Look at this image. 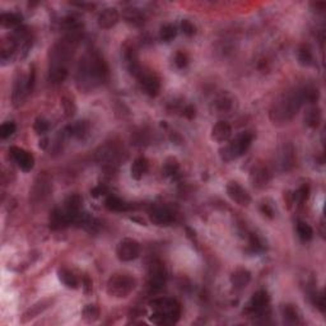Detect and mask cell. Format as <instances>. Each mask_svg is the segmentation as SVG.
<instances>
[{"label":"cell","instance_id":"7bdbcfd3","mask_svg":"<svg viewBox=\"0 0 326 326\" xmlns=\"http://www.w3.org/2000/svg\"><path fill=\"white\" fill-rule=\"evenodd\" d=\"M106 191H107V187L105 186V185H98V186L93 187L91 194H92V196H95V198H98V196L106 194Z\"/></svg>","mask_w":326,"mask_h":326},{"label":"cell","instance_id":"5b68a950","mask_svg":"<svg viewBox=\"0 0 326 326\" xmlns=\"http://www.w3.org/2000/svg\"><path fill=\"white\" fill-rule=\"evenodd\" d=\"M254 135L251 133H241L240 135L234 138L228 146L220 149V157L225 162L233 161L236 158L241 157L245 152L251 146Z\"/></svg>","mask_w":326,"mask_h":326},{"label":"cell","instance_id":"44dd1931","mask_svg":"<svg viewBox=\"0 0 326 326\" xmlns=\"http://www.w3.org/2000/svg\"><path fill=\"white\" fill-rule=\"evenodd\" d=\"M251 280V273L246 269L234 270L231 275V283L236 289H242L246 287Z\"/></svg>","mask_w":326,"mask_h":326},{"label":"cell","instance_id":"f1b7e54d","mask_svg":"<svg viewBox=\"0 0 326 326\" xmlns=\"http://www.w3.org/2000/svg\"><path fill=\"white\" fill-rule=\"evenodd\" d=\"M83 199L80 198L78 194H73V195L68 196L65 200V209L70 213H78L80 212V207H82Z\"/></svg>","mask_w":326,"mask_h":326},{"label":"cell","instance_id":"5bb4252c","mask_svg":"<svg viewBox=\"0 0 326 326\" xmlns=\"http://www.w3.org/2000/svg\"><path fill=\"white\" fill-rule=\"evenodd\" d=\"M120 14L116 8H106L104 9L97 18L98 26L104 28V30H109L112 28L117 22H119Z\"/></svg>","mask_w":326,"mask_h":326},{"label":"cell","instance_id":"ab89813d","mask_svg":"<svg viewBox=\"0 0 326 326\" xmlns=\"http://www.w3.org/2000/svg\"><path fill=\"white\" fill-rule=\"evenodd\" d=\"M181 30H182V32H184L185 35L193 36L194 33H195V26L190 21L185 19V21H182V23H181Z\"/></svg>","mask_w":326,"mask_h":326},{"label":"cell","instance_id":"ba28073f","mask_svg":"<svg viewBox=\"0 0 326 326\" xmlns=\"http://www.w3.org/2000/svg\"><path fill=\"white\" fill-rule=\"evenodd\" d=\"M9 153H10V157L13 158V161L17 163L18 167L22 171L28 172L35 166V158H33V156L31 155L30 152L18 148V147H12V148L9 149Z\"/></svg>","mask_w":326,"mask_h":326},{"label":"cell","instance_id":"60d3db41","mask_svg":"<svg viewBox=\"0 0 326 326\" xmlns=\"http://www.w3.org/2000/svg\"><path fill=\"white\" fill-rule=\"evenodd\" d=\"M216 106L218 107V110L219 111H227L229 110V107H231V101L227 100L225 97H220L219 100H217Z\"/></svg>","mask_w":326,"mask_h":326},{"label":"cell","instance_id":"d6a6232c","mask_svg":"<svg viewBox=\"0 0 326 326\" xmlns=\"http://www.w3.org/2000/svg\"><path fill=\"white\" fill-rule=\"evenodd\" d=\"M178 168H180V166H178L177 160L176 158H168L163 164V173L166 176H173L177 173Z\"/></svg>","mask_w":326,"mask_h":326},{"label":"cell","instance_id":"ee69618b","mask_svg":"<svg viewBox=\"0 0 326 326\" xmlns=\"http://www.w3.org/2000/svg\"><path fill=\"white\" fill-rule=\"evenodd\" d=\"M184 115L186 116V117H189V119H193L194 116H195V110H194V107L187 106L184 111Z\"/></svg>","mask_w":326,"mask_h":326},{"label":"cell","instance_id":"52a82bcc","mask_svg":"<svg viewBox=\"0 0 326 326\" xmlns=\"http://www.w3.org/2000/svg\"><path fill=\"white\" fill-rule=\"evenodd\" d=\"M167 279L166 268L161 260H153L149 265V285L153 291H160L164 287Z\"/></svg>","mask_w":326,"mask_h":326},{"label":"cell","instance_id":"b9f144b4","mask_svg":"<svg viewBox=\"0 0 326 326\" xmlns=\"http://www.w3.org/2000/svg\"><path fill=\"white\" fill-rule=\"evenodd\" d=\"M62 106H64V110H65L66 116L74 115L75 107H74V105H73V102L69 101V100H66V98H64V100H62Z\"/></svg>","mask_w":326,"mask_h":326},{"label":"cell","instance_id":"30bf717a","mask_svg":"<svg viewBox=\"0 0 326 326\" xmlns=\"http://www.w3.org/2000/svg\"><path fill=\"white\" fill-rule=\"evenodd\" d=\"M270 303V297L267 291H258L254 293L249 302V311L256 315H263L268 311Z\"/></svg>","mask_w":326,"mask_h":326},{"label":"cell","instance_id":"ac0fdd59","mask_svg":"<svg viewBox=\"0 0 326 326\" xmlns=\"http://www.w3.org/2000/svg\"><path fill=\"white\" fill-rule=\"evenodd\" d=\"M19 46V41L15 39L13 35H9L8 37L1 41V48H0V57L3 61L10 59L13 56V54L15 53L17 48Z\"/></svg>","mask_w":326,"mask_h":326},{"label":"cell","instance_id":"9a60e30c","mask_svg":"<svg viewBox=\"0 0 326 326\" xmlns=\"http://www.w3.org/2000/svg\"><path fill=\"white\" fill-rule=\"evenodd\" d=\"M53 303H54V300H42V301H40V302L35 303V305L31 306L30 309L24 312L23 316H22V319H21V323L26 324V323H28V321L33 320V319L37 318L40 314H42L45 310H48L49 307L53 305Z\"/></svg>","mask_w":326,"mask_h":326},{"label":"cell","instance_id":"7a4b0ae2","mask_svg":"<svg viewBox=\"0 0 326 326\" xmlns=\"http://www.w3.org/2000/svg\"><path fill=\"white\" fill-rule=\"evenodd\" d=\"M305 104L302 89H294L292 92L284 93L278 101L274 102L270 110V119L274 122H287L292 120Z\"/></svg>","mask_w":326,"mask_h":326},{"label":"cell","instance_id":"8d00e7d4","mask_svg":"<svg viewBox=\"0 0 326 326\" xmlns=\"http://www.w3.org/2000/svg\"><path fill=\"white\" fill-rule=\"evenodd\" d=\"M311 297L314 305L316 306L321 312L325 311V296H324V293H316V292H314Z\"/></svg>","mask_w":326,"mask_h":326},{"label":"cell","instance_id":"e575fe53","mask_svg":"<svg viewBox=\"0 0 326 326\" xmlns=\"http://www.w3.org/2000/svg\"><path fill=\"white\" fill-rule=\"evenodd\" d=\"M15 129H17V126H15L14 122H4V124L0 126V138H1V139H8L9 137H12L13 134L15 133Z\"/></svg>","mask_w":326,"mask_h":326},{"label":"cell","instance_id":"3957f363","mask_svg":"<svg viewBox=\"0 0 326 326\" xmlns=\"http://www.w3.org/2000/svg\"><path fill=\"white\" fill-rule=\"evenodd\" d=\"M152 309L155 310L151 321L157 325H169L177 323L181 316V305L173 298H158L152 301Z\"/></svg>","mask_w":326,"mask_h":326},{"label":"cell","instance_id":"d590c367","mask_svg":"<svg viewBox=\"0 0 326 326\" xmlns=\"http://www.w3.org/2000/svg\"><path fill=\"white\" fill-rule=\"evenodd\" d=\"M33 129H35L39 134H45L46 131H49V129H50V124H49L48 120L39 117V119L35 121V124H33Z\"/></svg>","mask_w":326,"mask_h":326},{"label":"cell","instance_id":"f546056e","mask_svg":"<svg viewBox=\"0 0 326 326\" xmlns=\"http://www.w3.org/2000/svg\"><path fill=\"white\" fill-rule=\"evenodd\" d=\"M283 315H284V320L287 324H291V325L301 324L298 312H297V310L292 305H285L283 307Z\"/></svg>","mask_w":326,"mask_h":326},{"label":"cell","instance_id":"277c9868","mask_svg":"<svg viewBox=\"0 0 326 326\" xmlns=\"http://www.w3.org/2000/svg\"><path fill=\"white\" fill-rule=\"evenodd\" d=\"M137 288V280L128 274H115L107 280L106 291L111 297L125 298Z\"/></svg>","mask_w":326,"mask_h":326},{"label":"cell","instance_id":"d4e9b609","mask_svg":"<svg viewBox=\"0 0 326 326\" xmlns=\"http://www.w3.org/2000/svg\"><path fill=\"white\" fill-rule=\"evenodd\" d=\"M105 205L109 211L111 212H126L129 211V204L126 202H124L122 199L117 198L115 195H110L106 199Z\"/></svg>","mask_w":326,"mask_h":326},{"label":"cell","instance_id":"cb8c5ba5","mask_svg":"<svg viewBox=\"0 0 326 326\" xmlns=\"http://www.w3.org/2000/svg\"><path fill=\"white\" fill-rule=\"evenodd\" d=\"M294 161L296 160H294L293 147L291 144L284 146L282 153H280V166H282V169H284V171L291 169L294 166Z\"/></svg>","mask_w":326,"mask_h":326},{"label":"cell","instance_id":"d6986e66","mask_svg":"<svg viewBox=\"0 0 326 326\" xmlns=\"http://www.w3.org/2000/svg\"><path fill=\"white\" fill-rule=\"evenodd\" d=\"M122 17H124L126 23L131 24V26L134 27L143 26L144 22H146V15H144V13H143L140 9L134 8V6L125 9L124 13H122Z\"/></svg>","mask_w":326,"mask_h":326},{"label":"cell","instance_id":"f6af8a7d","mask_svg":"<svg viewBox=\"0 0 326 326\" xmlns=\"http://www.w3.org/2000/svg\"><path fill=\"white\" fill-rule=\"evenodd\" d=\"M84 289H86V292L87 293H89V292L92 291V282H91V280H89V278L88 276H86V278H84Z\"/></svg>","mask_w":326,"mask_h":326},{"label":"cell","instance_id":"74e56055","mask_svg":"<svg viewBox=\"0 0 326 326\" xmlns=\"http://www.w3.org/2000/svg\"><path fill=\"white\" fill-rule=\"evenodd\" d=\"M310 196V187L309 185H303V186L300 187V190L296 193V198L297 200L300 203H303L305 200H307Z\"/></svg>","mask_w":326,"mask_h":326},{"label":"cell","instance_id":"4316f807","mask_svg":"<svg viewBox=\"0 0 326 326\" xmlns=\"http://www.w3.org/2000/svg\"><path fill=\"white\" fill-rule=\"evenodd\" d=\"M305 122L307 126L315 129L318 128L321 122V110L318 106H314L307 110L305 115Z\"/></svg>","mask_w":326,"mask_h":326},{"label":"cell","instance_id":"2e32d148","mask_svg":"<svg viewBox=\"0 0 326 326\" xmlns=\"http://www.w3.org/2000/svg\"><path fill=\"white\" fill-rule=\"evenodd\" d=\"M232 128L227 121H218L212 129V139L218 143H224L231 138Z\"/></svg>","mask_w":326,"mask_h":326},{"label":"cell","instance_id":"1f68e13d","mask_svg":"<svg viewBox=\"0 0 326 326\" xmlns=\"http://www.w3.org/2000/svg\"><path fill=\"white\" fill-rule=\"evenodd\" d=\"M176 36H177V28H176L173 24H164V26L161 28L160 37L162 41L169 42L175 39Z\"/></svg>","mask_w":326,"mask_h":326},{"label":"cell","instance_id":"e0dca14e","mask_svg":"<svg viewBox=\"0 0 326 326\" xmlns=\"http://www.w3.org/2000/svg\"><path fill=\"white\" fill-rule=\"evenodd\" d=\"M149 217H151V220L153 222V224L156 225H168L173 220V214L171 213V211L163 207L155 208L151 212Z\"/></svg>","mask_w":326,"mask_h":326},{"label":"cell","instance_id":"bcb514c9","mask_svg":"<svg viewBox=\"0 0 326 326\" xmlns=\"http://www.w3.org/2000/svg\"><path fill=\"white\" fill-rule=\"evenodd\" d=\"M261 211L264 212V213H267V216H269L270 218H272V217H273V211H272V209H270V207L269 205H263V207H261Z\"/></svg>","mask_w":326,"mask_h":326},{"label":"cell","instance_id":"ffe728a7","mask_svg":"<svg viewBox=\"0 0 326 326\" xmlns=\"http://www.w3.org/2000/svg\"><path fill=\"white\" fill-rule=\"evenodd\" d=\"M89 131V124L87 121H78L74 125H70V126H66L64 129V133L68 135V138L74 137L77 139H84V138L88 135Z\"/></svg>","mask_w":326,"mask_h":326},{"label":"cell","instance_id":"836d02e7","mask_svg":"<svg viewBox=\"0 0 326 326\" xmlns=\"http://www.w3.org/2000/svg\"><path fill=\"white\" fill-rule=\"evenodd\" d=\"M298 61H300V64H302V65L305 66L311 65L312 62H314V56H312V53L310 51V49H300V51H298Z\"/></svg>","mask_w":326,"mask_h":326},{"label":"cell","instance_id":"8992f818","mask_svg":"<svg viewBox=\"0 0 326 326\" xmlns=\"http://www.w3.org/2000/svg\"><path fill=\"white\" fill-rule=\"evenodd\" d=\"M116 255L120 261L129 263L140 255V245L133 238H124L116 247Z\"/></svg>","mask_w":326,"mask_h":326},{"label":"cell","instance_id":"4dcf8cb0","mask_svg":"<svg viewBox=\"0 0 326 326\" xmlns=\"http://www.w3.org/2000/svg\"><path fill=\"white\" fill-rule=\"evenodd\" d=\"M297 233H298V237L303 241H310L314 237V231H312L311 225L302 222V220L297 223Z\"/></svg>","mask_w":326,"mask_h":326},{"label":"cell","instance_id":"4fadbf2b","mask_svg":"<svg viewBox=\"0 0 326 326\" xmlns=\"http://www.w3.org/2000/svg\"><path fill=\"white\" fill-rule=\"evenodd\" d=\"M250 181L258 189H263V187L267 186L268 182L270 181V173L267 167L263 166V164H258V166L254 167L251 169V173H250Z\"/></svg>","mask_w":326,"mask_h":326},{"label":"cell","instance_id":"484cf974","mask_svg":"<svg viewBox=\"0 0 326 326\" xmlns=\"http://www.w3.org/2000/svg\"><path fill=\"white\" fill-rule=\"evenodd\" d=\"M0 23L4 28H18L22 23V17L17 13H3L0 15Z\"/></svg>","mask_w":326,"mask_h":326},{"label":"cell","instance_id":"8fae6325","mask_svg":"<svg viewBox=\"0 0 326 326\" xmlns=\"http://www.w3.org/2000/svg\"><path fill=\"white\" fill-rule=\"evenodd\" d=\"M227 195L231 198V200L237 203L241 207H247L251 203L250 194L238 182H234V181L227 185Z\"/></svg>","mask_w":326,"mask_h":326},{"label":"cell","instance_id":"6da1fadb","mask_svg":"<svg viewBox=\"0 0 326 326\" xmlns=\"http://www.w3.org/2000/svg\"><path fill=\"white\" fill-rule=\"evenodd\" d=\"M109 77V68L104 57L96 51L86 54L80 59L78 66V84L84 91H91L96 88Z\"/></svg>","mask_w":326,"mask_h":326},{"label":"cell","instance_id":"83f0119b","mask_svg":"<svg viewBox=\"0 0 326 326\" xmlns=\"http://www.w3.org/2000/svg\"><path fill=\"white\" fill-rule=\"evenodd\" d=\"M82 318L87 324H92L100 319V309L96 305H87L82 312Z\"/></svg>","mask_w":326,"mask_h":326},{"label":"cell","instance_id":"603a6c76","mask_svg":"<svg viewBox=\"0 0 326 326\" xmlns=\"http://www.w3.org/2000/svg\"><path fill=\"white\" fill-rule=\"evenodd\" d=\"M57 275H59L60 282L65 285V287L73 288V289L78 288L79 282H78L77 275H75L71 270L66 269V268H61V269H59V272H57Z\"/></svg>","mask_w":326,"mask_h":326},{"label":"cell","instance_id":"7402d4cb","mask_svg":"<svg viewBox=\"0 0 326 326\" xmlns=\"http://www.w3.org/2000/svg\"><path fill=\"white\" fill-rule=\"evenodd\" d=\"M149 168V163L148 160L144 157H139L134 161L133 166H131V177L135 178V180H140L143 178V176L146 175L147 171Z\"/></svg>","mask_w":326,"mask_h":326},{"label":"cell","instance_id":"9c48e42d","mask_svg":"<svg viewBox=\"0 0 326 326\" xmlns=\"http://www.w3.org/2000/svg\"><path fill=\"white\" fill-rule=\"evenodd\" d=\"M138 80L142 84V88L146 91L147 95H149L151 97H156V96L160 93L161 89V82L158 79V77L153 73H148L143 69V71L140 73V75L138 77Z\"/></svg>","mask_w":326,"mask_h":326},{"label":"cell","instance_id":"7c38bea8","mask_svg":"<svg viewBox=\"0 0 326 326\" xmlns=\"http://www.w3.org/2000/svg\"><path fill=\"white\" fill-rule=\"evenodd\" d=\"M28 80L24 75L18 74L17 78L14 80V84H13V93H12V100L13 105L15 107H18L19 105L23 104L24 98L27 97V95L30 93V89H28Z\"/></svg>","mask_w":326,"mask_h":326},{"label":"cell","instance_id":"f35d334b","mask_svg":"<svg viewBox=\"0 0 326 326\" xmlns=\"http://www.w3.org/2000/svg\"><path fill=\"white\" fill-rule=\"evenodd\" d=\"M187 61H189V57H187L186 54L182 53V51H178L175 55V64L178 68H185V66L187 65Z\"/></svg>","mask_w":326,"mask_h":326}]
</instances>
